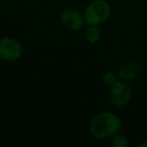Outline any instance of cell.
I'll list each match as a JSON object with an SVG mask.
<instances>
[{"label":"cell","mask_w":147,"mask_h":147,"mask_svg":"<svg viewBox=\"0 0 147 147\" xmlns=\"http://www.w3.org/2000/svg\"><path fill=\"white\" fill-rule=\"evenodd\" d=\"M102 80H103V83H104L107 87H112L113 85L118 81V76H117L115 73H113V71H109L103 74Z\"/></svg>","instance_id":"ba28073f"},{"label":"cell","mask_w":147,"mask_h":147,"mask_svg":"<svg viewBox=\"0 0 147 147\" xmlns=\"http://www.w3.org/2000/svg\"><path fill=\"white\" fill-rule=\"evenodd\" d=\"M61 22L65 28L73 31H79L85 26L84 13L80 12L78 9L75 8H65L61 13Z\"/></svg>","instance_id":"277c9868"},{"label":"cell","mask_w":147,"mask_h":147,"mask_svg":"<svg viewBox=\"0 0 147 147\" xmlns=\"http://www.w3.org/2000/svg\"><path fill=\"white\" fill-rule=\"evenodd\" d=\"M139 65L136 63H127L121 65L118 71V78L123 81L133 80L138 75Z\"/></svg>","instance_id":"8992f818"},{"label":"cell","mask_w":147,"mask_h":147,"mask_svg":"<svg viewBox=\"0 0 147 147\" xmlns=\"http://www.w3.org/2000/svg\"><path fill=\"white\" fill-rule=\"evenodd\" d=\"M121 119L109 111L98 113L91 120L89 130L97 139H104L118 134L121 129Z\"/></svg>","instance_id":"6da1fadb"},{"label":"cell","mask_w":147,"mask_h":147,"mask_svg":"<svg viewBox=\"0 0 147 147\" xmlns=\"http://www.w3.org/2000/svg\"><path fill=\"white\" fill-rule=\"evenodd\" d=\"M101 35H102V32H101L100 27L97 25H89L85 32V38L87 39L88 42L96 43L100 40Z\"/></svg>","instance_id":"52a82bcc"},{"label":"cell","mask_w":147,"mask_h":147,"mask_svg":"<svg viewBox=\"0 0 147 147\" xmlns=\"http://www.w3.org/2000/svg\"><path fill=\"white\" fill-rule=\"evenodd\" d=\"M129 142L127 140V138L124 135H114V138H113L112 142H111V146L113 147H128Z\"/></svg>","instance_id":"9c48e42d"},{"label":"cell","mask_w":147,"mask_h":147,"mask_svg":"<svg viewBox=\"0 0 147 147\" xmlns=\"http://www.w3.org/2000/svg\"><path fill=\"white\" fill-rule=\"evenodd\" d=\"M21 43L13 37H2L0 39V59L7 61H15L22 55Z\"/></svg>","instance_id":"3957f363"},{"label":"cell","mask_w":147,"mask_h":147,"mask_svg":"<svg viewBox=\"0 0 147 147\" xmlns=\"http://www.w3.org/2000/svg\"><path fill=\"white\" fill-rule=\"evenodd\" d=\"M110 14L111 7L106 0H93L87 5L84 11L87 25L100 26L108 20Z\"/></svg>","instance_id":"7a4b0ae2"},{"label":"cell","mask_w":147,"mask_h":147,"mask_svg":"<svg viewBox=\"0 0 147 147\" xmlns=\"http://www.w3.org/2000/svg\"><path fill=\"white\" fill-rule=\"evenodd\" d=\"M143 146H147V142H144V143H141V144H139V147H143Z\"/></svg>","instance_id":"30bf717a"},{"label":"cell","mask_w":147,"mask_h":147,"mask_svg":"<svg viewBox=\"0 0 147 147\" xmlns=\"http://www.w3.org/2000/svg\"><path fill=\"white\" fill-rule=\"evenodd\" d=\"M131 89L126 83L117 81L110 87V100L115 106L124 107L130 102Z\"/></svg>","instance_id":"5b68a950"}]
</instances>
